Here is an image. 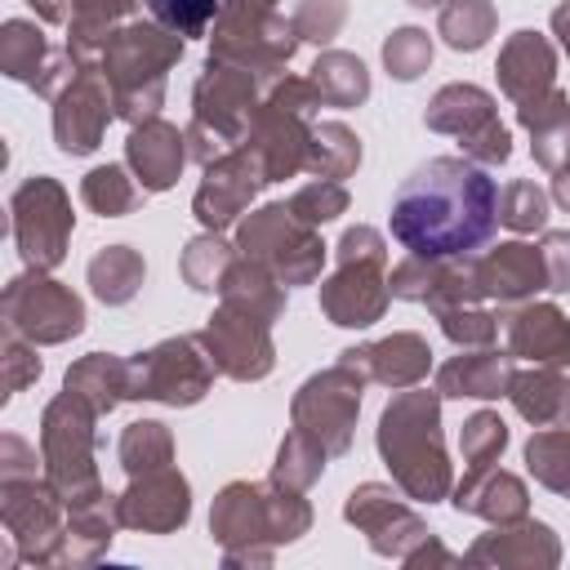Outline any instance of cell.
I'll list each match as a JSON object with an SVG mask.
<instances>
[{
    "label": "cell",
    "mask_w": 570,
    "mask_h": 570,
    "mask_svg": "<svg viewBox=\"0 0 570 570\" xmlns=\"http://www.w3.org/2000/svg\"><path fill=\"white\" fill-rule=\"evenodd\" d=\"M387 227L419 258H472L499 227V187L468 156H432L396 187Z\"/></svg>",
    "instance_id": "1"
},
{
    "label": "cell",
    "mask_w": 570,
    "mask_h": 570,
    "mask_svg": "<svg viewBox=\"0 0 570 570\" xmlns=\"http://www.w3.org/2000/svg\"><path fill=\"white\" fill-rule=\"evenodd\" d=\"M441 392L436 387H401L374 428L379 459L392 472V485L414 503H441L454 490V468L441 436Z\"/></svg>",
    "instance_id": "2"
},
{
    "label": "cell",
    "mask_w": 570,
    "mask_h": 570,
    "mask_svg": "<svg viewBox=\"0 0 570 570\" xmlns=\"http://www.w3.org/2000/svg\"><path fill=\"white\" fill-rule=\"evenodd\" d=\"M312 530V503L281 481H232L214 494L209 534L223 548V566H272L276 548Z\"/></svg>",
    "instance_id": "3"
},
{
    "label": "cell",
    "mask_w": 570,
    "mask_h": 570,
    "mask_svg": "<svg viewBox=\"0 0 570 570\" xmlns=\"http://www.w3.org/2000/svg\"><path fill=\"white\" fill-rule=\"evenodd\" d=\"M183 58V36L165 31L151 18H129L111 45L98 58V71L111 85V102L116 116L125 125H142L151 116H160L165 107V80Z\"/></svg>",
    "instance_id": "4"
},
{
    "label": "cell",
    "mask_w": 570,
    "mask_h": 570,
    "mask_svg": "<svg viewBox=\"0 0 570 570\" xmlns=\"http://www.w3.org/2000/svg\"><path fill=\"white\" fill-rule=\"evenodd\" d=\"M267 85L272 80H263L249 67L205 58V71L191 85V120H187V151L200 169L245 142Z\"/></svg>",
    "instance_id": "5"
},
{
    "label": "cell",
    "mask_w": 570,
    "mask_h": 570,
    "mask_svg": "<svg viewBox=\"0 0 570 570\" xmlns=\"http://www.w3.org/2000/svg\"><path fill=\"white\" fill-rule=\"evenodd\" d=\"M334 272L321 281V316L338 330H370L392 303L387 240L379 227H347L334 245Z\"/></svg>",
    "instance_id": "6"
},
{
    "label": "cell",
    "mask_w": 570,
    "mask_h": 570,
    "mask_svg": "<svg viewBox=\"0 0 570 570\" xmlns=\"http://www.w3.org/2000/svg\"><path fill=\"white\" fill-rule=\"evenodd\" d=\"M98 419L102 414L71 387H62L40 414V463L67 508L107 490L98 476Z\"/></svg>",
    "instance_id": "7"
},
{
    "label": "cell",
    "mask_w": 570,
    "mask_h": 570,
    "mask_svg": "<svg viewBox=\"0 0 570 570\" xmlns=\"http://www.w3.org/2000/svg\"><path fill=\"white\" fill-rule=\"evenodd\" d=\"M321 94L303 76H276L258 102V116L245 134V147L263 160L267 183H285L307 169V147H312V125L321 111Z\"/></svg>",
    "instance_id": "8"
},
{
    "label": "cell",
    "mask_w": 570,
    "mask_h": 570,
    "mask_svg": "<svg viewBox=\"0 0 570 570\" xmlns=\"http://www.w3.org/2000/svg\"><path fill=\"white\" fill-rule=\"evenodd\" d=\"M236 249L245 258L263 263L285 289L312 285L325 267V254H330V245L321 240V227H307L303 218H294L285 200L245 214L236 223Z\"/></svg>",
    "instance_id": "9"
},
{
    "label": "cell",
    "mask_w": 570,
    "mask_h": 570,
    "mask_svg": "<svg viewBox=\"0 0 570 570\" xmlns=\"http://www.w3.org/2000/svg\"><path fill=\"white\" fill-rule=\"evenodd\" d=\"M298 45H303V36H298L294 18H285L281 9H254V4H223L218 22L209 31V58L249 67L263 80L285 76Z\"/></svg>",
    "instance_id": "10"
},
{
    "label": "cell",
    "mask_w": 570,
    "mask_h": 570,
    "mask_svg": "<svg viewBox=\"0 0 570 570\" xmlns=\"http://www.w3.org/2000/svg\"><path fill=\"white\" fill-rule=\"evenodd\" d=\"M214 361L200 347L196 334L160 338L147 352L129 356V401H160L174 410H187L209 396L214 387Z\"/></svg>",
    "instance_id": "11"
},
{
    "label": "cell",
    "mask_w": 570,
    "mask_h": 570,
    "mask_svg": "<svg viewBox=\"0 0 570 570\" xmlns=\"http://www.w3.org/2000/svg\"><path fill=\"white\" fill-rule=\"evenodd\" d=\"M9 227H13V245L22 263L36 272H53L67 258L71 227H76L67 187L49 174L22 178L18 191L9 196Z\"/></svg>",
    "instance_id": "12"
},
{
    "label": "cell",
    "mask_w": 570,
    "mask_h": 570,
    "mask_svg": "<svg viewBox=\"0 0 570 570\" xmlns=\"http://www.w3.org/2000/svg\"><path fill=\"white\" fill-rule=\"evenodd\" d=\"M423 125L432 134H445L463 147L468 160L494 169L512 156V134L508 125L499 120V107H494V94L481 89V85H468V80H454V85H441L423 111Z\"/></svg>",
    "instance_id": "13"
},
{
    "label": "cell",
    "mask_w": 570,
    "mask_h": 570,
    "mask_svg": "<svg viewBox=\"0 0 570 570\" xmlns=\"http://www.w3.org/2000/svg\"><path fill=\"white\" fill-rule=\"evenodd\" d=\"M361 396H365V379L352 365L334 361L330 370H316L312 379H303V387L289 401V423L307 432L330 459H338L352 450Z\"/></svg>",
    "instance_id": "14"
},
{
    "label": "cell",
    "mask_w": 570,
    "mask_h": 570,
    "mask_svg": "<svg viewBox=\"0 0 570 570\" xmlns=\"http://www.w3.org/2000/svg\"><path fill=\"white\" fill-rule=\"evenodd\" d=\"M0 521L18 561L58 566V548L67 534V503L45 472L0 481Z\"/></svg>",
    "instance_id": "15"
},
{
    "label": "cell",
    "mask_w": 570,
    "mask_h": 570,
    "mask_svg": "<svg viewBox=\"0 0 570 570\" xmlns=\"http://www.w3.org/2000/svg\"><path fill=\"white\" fill-rule=\"evenodd\" d=\"M0 321L40 347H53V343H67L85 330V298L71 285L53 281L49 272L27 267L4 285Z\"/></svg>",
    "instance_id": "16"
},
{
    "label": "cell",
    "mask_w": 570,
    "mask_h": 570,
    "mask_svg": "<svg viewBox=\"0 0 570 570\" xmlns=\"http://www.w3.org/2000/svg\"><path fill=\"white\" fill-rule=\"evenodd\" d=\"M343 521L365 534L370 552H379L387 561H401V566L432 539L428 521L410 503H401V494L383 481H361L343 499Z\"/></svg>",
    "instance_id": "17"
},
{
    "label": "cell",
    "mask_w": 570,
    "mask_h": 570,
    "mask_svg": "<svg viewBox=\"0 0 570 570\" xmlns=\"http://www.w3.org/2000/svg\"><path fill=\"white\" fill-rule=\"evenodd\" d=\"M200 347L209 352L214 370L232 383H258L276 370V343H272V325L258 316H245L236 307H223L196 330Z\"/></svg>",
    "instance_id": "18"
},
{
    "label": "cell",
    "mask_w": 570,
    "mask_h": 570,
    "mask_svg": "<svg viewBox=\"0 0 570 570\" xmlns=\"http://www.w3.org/2000/svg\"><path fill=\"white\" fill-rule=\"evenodd\" d=\"M0 71H4L9 80L27 85L36 98H49V102H53V98L71 85V76L80 71V62L71 58L67 45H53L40 22H31V18H9V22L0 27Z\"/></svg>",
    "instance_id": "19"
},
{
    "label": "cell",
    "mask_w": 570,
    "mask_h": 570,
    "mask_svg": "<svg viewBox=\"0 0 570 570\" xmlns=\"http://www.w3.org/2000/svg\"><path fill=\"white\" fill-rule=\"evenodd\" d=\"M267 187V169L263 160L240 142L227 156H218L214 165H205V178L191 196V214L205 232H227L232 223H240L254 205V196Z\"/></svg>",
    "instance_id": "20"
},
{
    "label": "cell",
    "mask_w": 570,
    "mask_h": 570,
    "mask_svg": "<svg viewBox=\"0 0 570 570\" xmlns=\"http://www.w3.org/2000/svg\"><path fill=\"white\" fill-rule=\"evenodd\" d=\"M111 120H116V102H111V85L98 67H80L71 76V85L53 98V142L67 156L98 151Z\"/></svg>",
    "instance_id": "21"
},
{
    "label": "cell",
    "mask_w": 570,
    "mask_h": 570,
    "mask_svg": "<svg viewBox=\"0 0 570 570\" xmlns=\"http://www.w3.org/2000/svg\"><path fill=\"white\" fill-rule=\"evenodd\" d=\"M116 512H120V530L174 534L191 521V485L174 463L129 476V485L116 494Z\"/></svg>",
    "instance_id": "22"
},
{
    "label": "cell",
    "mask_w": 570,
    "mask_h": 570,
    "mask_svg": "<svg viewBox=\"0 0 570 570\" xmlns=\"http://www.w3.org/2000/svg\"><path fill=\"white\" fill-rule=\"evenodd\" d=\"M387 285H392V298L423 303L432 312L481 303V285H476L472 258H419V254H405L387 272Z\"/></svg>",
    "instance_id": "23"
},
{
    "label": "cell",
    "mask_w": 570,
    "mask_h": 570,
    "mask_svg": "<svg viewBox=\"0 0 570 570\" xmlns=\"http://www.w3.org/2000/svg\"><path fill=\"white\" fill-rule=\"evenodd\" d=\"M472 272L481 285V298L499 303V307H517L530 303L548 289V263L543 249L530 240H499L485 254H472Z\"/></svg>",
    "instance_id": "24"
},
{
    "label": "cell",
    "mask_w": 570,
    "mask_h": 570,
    "mask_svg": "<svg viewBox=\"0 0 570 570\" xmlns=\"http://www.w3.org/2000/svg\"><path fill=\"white\" fill-rule=\"evenodd\" d=\"M557 561H561V539L548 521L534 517L490 525L463 552V566H490V570H552Z\"/></svg>",
    "instance_id": "25"
},
{
    "label": "cell",
    "mask_w": 570,
    "mask_h": 570,
    "mask_svg": "<svg viewBox=\"0 0 570 570\" xmlns=\"http://www.w3.org/2000/svg\"><path fill=\"white\" fill-rule=\"evenodd\" d=\"M494 76H499V89L503 98L517 107V111H530L539 107L552 89H557V49L543 31H512L499 49V62H494Z\"/></svg>",
    "instance_id": "26"
},
{
    "label": "cell",
    "mask_w": 570,
    "mask_h": 570,
    "mask_svg": "<svg viewBox=\"0 0 570 570\" xmlns=\"http://www.w3.org/2000/svg\"><path fill=\"white\" fill-rule=\"evenodd\" d=\"M343 365H352L365 383H379V387H414L428 379L432 370V347L423 334L414 330H396L387 338H374V343H356V347H343L338 352Z\"/></svg>",
    "instance_id": "27"
},
{
    "label": "cell",
    "mask_w": 570,
    "mask_h": 570,
    "mask_svg": "<svg viewBox=\"0 0 570 570\" xmlns=\"http://www.w3.org/2000/svg\"><path fill=\"white\" fill-rule=\"evenodd\" d=\"M191 160L187 151V129H178L174 120L165 116H151L142 125H129V138H125V165L134 169V178L142 183L147 196L156 191H169L183 174V165Z\"/></svg>",
    "instance_id": "28"
},
{
    "label": "cell",
    "mask_w": 570,
    "mask_h": 570,
    "mask_svg": "<svg viewBox=\"0 0 570 570\" xmlns=\"http://www.w3.org/2000/svg\"><path fill=\"white\" fill-rule=\"evenodd\" d=\"M503 330H508V352L517 361L557 365V370L570 365V316L557 303H543V298L517 303L508 307Z\"/></svg>",
    "instance_id": "29"
},
{
    "label": "cell",
    "mask_w": 570,
    "mask_h": 570,
    "mask_svg": "<svg viewBox=\"0 0 570 570\" xmlns=\"http://www.w3.org/2000/svg\"><path fill=\"white\" fill-rule=\"evenodd\" d=\"M454 508L468 512V517H481L490 525H503V521H521L530 517V490L517 472L499 468V463H485V468H468L463 481H454L450 490Z\"/></svg>",
    "instance_id": "30"
},
{
    "label": "cell",
    "mask_w": 570,
    "mask_h": 570,
    "mask_svg": "<svg viewBox=\"0 0 570 570\" xmlns=\"http://www.w3.org/2000/svg\"><path fill=\"white\" fill-rule=\"evenodd\" d=\"M517 374V356L499 352V347H459V356H450L436 370V392L441 396H472V401H499L508 396V383Z\"/></svg>",
    "instance_id": "31"
},
{
    "label": "cell",
    "mask_w": 570,
    "mask_h": 570,
    "mask_svg": "<svg viewBox=\"0 0 570 570\" xmlns=\"http://www.w3.org/2000/svg\"><path fill=\"white\" fill-rule=\"evenodd\" d=\"M508 401L530 428H570V374L557 365L517 370L508 383Z\"/></svg>",
    "instance_id": "32"
},
{
    "label": "cell",
    "mask_w": 570,
    "mask_h": 570,
    "mask_svg": "<svg viewBox=\"0 0 570 570\" xmlns=\"http://www.w3.org/2000/svg\"><path fill=\"white\" fill-rule=\"evenodd\" d=\"M116 530H120V512H116V494L111 490L71 503L67 508V534H62V548H58V566H89V561H98L111 548Z\"/></svg>",
    "instance_id": "33"
},
{
    "label": "cell",
    "mask_w": 570,
    "mask_h": 570,
    "mask_svg": "<svg viewBox=\"0 0 570 570\" xmlns=\"http://www.w3.org/2000/svg\"><path fill=\"white\" fill-rule=\"evenodd\" d=\"M218 298H223V307H236V312L258 316L267 325H276L285 316V285L263 263H254L245 254H236V263L227 267V276L218 285Z\"/></svg>",
    "instance_id": "34"
},
{
    "label": "cell",
    "mask_w": 570,
    "mask_h": 570,
    "mask_svg": "<svg viewBox=\"0 0 570 570\" xmlns=\"http://www.w3.org/2000/svg\"><path fill=\"white\" fill-rule=\"evenodd\" d=\"M129 0H71V18H67V49L80 67H98L102 49L111 45V36L125 27Z\"/></svg>",
    "instance_id": "35"
},
{
    "label": "cell",
    "mask_w": 570,
    "mask_h": 570,
    "mask_svg": "<svg viewBox=\"0 0 570 570\" xmlns=\"http://www.w3.org/2000/svg\"><path fill=\"white\" fill-rule=\"evenodd\" d=\"M517 120H521V129L530 134L534 160H539L548 174H557V169L570 160V94H566V89H552L539 107L517 111Z\"/></svg>",
    "instance_id": "36"
},
{
    "label": "cell",
    "mask_w": 570,
    "mask_h": 570,
    "mask_svg": "<svg viewBox=\"0 0 570 570\" xmlns=\"http://www.w3.org/2000/svg\"><path fill=\"white\" fill-rule=\"evenodd\" d=\"M62 387H71L76 396H85L98 414H111L116 405L129 401V361H120L111 352H89V356H80L62 374Z\"/></svg>",
    "instance_id": "37"
},
{
    "label": "cell",
    "mask_w": 570,
    "mask_h": 570,
    "mask_svg": "<svg viewBox=\"0 0 570 570\" xmlns=\"http://www.w3.org/2000/svg\"><path fill=\"white\" fill-rule=\"evenodd\" d=\"M85 281H89V289H94L98 303H107V307H125V303L142 289V281H147V263H142V254H138L134 245H107V249H98V254L89 258Z\"/></svg>",
    "instance_id": "38"
},
{
    "label": "cell",
    "mask_w": 570,
    "mask_h": 570,
    "mask_svg": "<svg viewBox=\"0 0 570 570\" xmlns=\"http://www.w3.org/2000/svg\"><path fill=\"white\" fill-rule=\"evenodd\" d=\"M325 107H361L370 98V67L347 49H321L307 76Z\"/></svg>",
    "instance_id": "39"
},
{
    "label": "cell",
    "mask_w": 570,
    "mask_h": 570,
    "mask_svg": "<svg viewBox=\"0 0 570 570\" xmlns=\"http://www.w3.org/2000/svg\"><path fill=\"white\" fill-rule=\"evenodd\" d=\"M142 183L134 178L129 165H94L85 178H80V200L85 209H94L98 218H125L142 205Z\"/></svg>",
    "instance_id": "40"
},
{
    "label": "cell",
    "mask_w": 570,
    "mask_h": 570,
    "mask_svg": "<svg viewBox=\"0 0 570 570\" xmlns=\"http://www.w3.org/2000/svg\"><path fill=\"white\" fill-rule=\"evenodd\" d=\"M361 165V138L343 120H316L312 125V147H307V174L312 178H352Z\"/></svg>",
    "instance_id": "41"
},
{
    "label": "cell",
    "mask_w": 570,
    "mask_h": 570,
    "mask_svg": "<svg viewBox=\"0 0 570 570\" xmlns=\"http://www.w3.org/2000/svg\"><path fill=\"white\" fill-rule=\"evenodd\" d=\"M499 27V9L494 0H445L436 13V36L459 49V53H476Z\"/></svg>",
    "instance_id": "42"
},
{
    "label": "cell",
    "mask_w": 570,
    "mask_h": 570,
    "mask_svg": "<svg viewBox=\"0 0 570 570\" xmlns=\"http://www.w3.org/2000/svg\"><path fill=\"white\" fill-rule=\"evenodd\" d=\"M116 459H120L125 476H142V472L169 468L174 463V432L160 419H134L116 441Z\"/></svg>",
    "instance_id": "43"
},
{
    "label": "cell",
    "mask_w": 570,
    "mask_h": 570,
    "mask_svg": "<svg viewBox=\"0 0 570 570\" xmlns=\"http://www.w3.org/2000/svg\"><path fill=\"white\" fill-rule=\"evenodd\" d=\"M236 254H240V249L227 245L223 232H200V236H191V240L183 245L178 272H183V281H187L196 294H218V285H223L227 267L236 263Z\"/></svg>",
    "instance_id": "44"
},
{
    "label": "cell",
    "mask_w": 570,
    "mask_h": 570,
    "mask_svg": "<svg viewBox=\"0 0 570 570\" xmlns=\"http://www.w3.org/2000/svg\"><path fill=\"white\" fill-rule=\"evenodd\" d=\"M521 454H525L530 476L543 490L570 499V428H539V432H530Z\"/></svg>",
    "instance_id": "45"
},
{
    "label": "cell",
    "mask_w": 570,
    "mask_h": 570,
    "mask_svg": "<svg viewBox=\"0 0 570 570\" xmlns=\"http://www.w3.org/2000/svg\"><path fill=\"white\" fill-rule=\"evenodd\" d=\"M325 463H330V454H325L307 432H298V428L289 423V432H285V436H281V445H276L272 481L289 485V490H312V485L321 481Z\"/></svg>",
    "instance_id": "46"
},
{
    "label": "cell",
    "mask_w": 570,
    "mask_h": 570,
    "mask_svg": "<svg viewBox=\"0 0 570 570\" xmlns=\"http://www.w3.org/2000/svg\"><path fill=\"white\" fill-rule=\"evenodd\" d=\"M548 191L534 187L530 178H512L503 191H499V223L517 236H530V232H543L548 227Z\"/></svg>",
    "instance_id": "47"
},
{
    "label": "cell",
    "mask_w": 570,
    "mask_h": 570,
    "mask_svg": "<svg viewBox=\"0 0 570 570\" xmlns=\"http://www.w3.org/2000/svg\"><path fill=\"white\" fill-rule=\"evenodd\" d=\"M383 67L392 80H419L432 67V36L423 27H396L383 40Z\"/></svg>",
    "instance_id": "48"
},
{
    "label": "cell",
    "mask_w": 570,
    "mask_h": 570,
    "mask_svg": "<svg viewBox=\"0 0 570 570\" xmlns=\"http://www.w3.org/2000/svg\"><path fill=\"white\" fill-rule=\"evenodd\" d=\"M432 316L441 321V334H445L454 347H494V338H499V321H503V316H494V312L481 307V303L441 307V312H432Z\"/></svg>",
    "instance_id": "49"
},
{
    "label": "cell",
    "mask_w": 570,
    "mask_h": 570,
    "mask_svg": "<svg viewBox=\"0 0 570 570\" xmlns=\"http://www.w3.org/2000/svg\"><path fill=\"white\" fill-rule=\"evenodd\" d=\"M218 9H223V0H147V18L183 40L209 36L218 22Z\"/></svg>",
    "instance_id": "50"
},
{
    "label": "cell",
    "mask_w": 570,
    "mask_h": 570,
    "mask_svg": "<svg viewBox=\"0 0 570 570\" xmlns=\"http://www.w3.org/2000/svg\"><path fill=\"white\" fill-rule=\"evenodd\" d=\"M285 205H289V214L303 218L307 227H325V223H334L338 214H347L352 196H347V187L334 183V178H312V183H303Z\"/></svg>",
    "instance_id": "51"
},
{
    "label": "cell",
    "mask_w": 570,
    "mask_h": 570,
    "mask_svg": "<svg viewBox=\"0 0 570 570\" xmlns=\"http://www.w3.org/2000/svg\"><path fill=\"white\" fill-rule=\"evenodd\" d=\"M459 450H463V463L468 468H485V463H499V454L508 450V423L494 414V410H476L463 432H459Z\"/></svg>",
    "instance_id": "52"
},
{
    "label": "cell",
    "mask_w": 570,
    "mask_h": 570,
    "mask_svg": "<svg viewBox=\"0 0 570 570\" xmlns=\"http://www.w3.org/2000/svg\"><path fill=\"white\" fill-rule=\"evenodd\" d=\"M36 347L40 343H31V338H22L18 330H9L4 325V334H0V365H4V401L9 396H18L22 387H31L36 379H40V356H36Z\"/></svg>",
    "instance_id": "53"
},
{
    "label": "cell",
    "mask_w": 570,
    "mask_h": 570,
    "mask_svg": "<svg viewBox=\"0 0 570 570\" xmlns=\"http://www.w3.org/2000/svg\"><path fill=\"white\" fill-rule=\"evenodd\" d=\"M289 18H294V27H298L303 40L330 45L343 31V22H347V0H298Z\"/></svg>",
    "instance_id": "54"
},
{
    "label": "cell",
    "mask_w": 570,
    "mask_h": 570,
    "mask_svg": "<svg viewBox=\"0 0 570 570\" xmlns=\"http://www.w3.org/2000/svg\"><path fill=\"white\" fill-rule=\"evenodd\" d=\"M539 249H543V263H548V289L570 294V232H543Z\"/></svg>",
    "instance_id": "55"
},
{
    "label": "cell",
    "mask_w": 570,
    "mask_h": 570,
    "mask_svg": "<svg viewBox=\"0 0 570 570\" xmlns=\"http://www.w3.org/2000/svg\"><path fill=\"white\" fill-rule=\"evenodd\" d=\"M13 476H36V450L18 432H4L0 436V481H13Z\"/></svg>",
    "instance_id": "56"
},
{
    "label": "cell",
    "mask_w": 570,
    "mask_h": 570,
    "mask_svg": "<svg viewBox=\"0 0 570 570\" xmlns=\"http://www.w3.org/2000/svg\"><path fill=\"white\" fill-rule=\"evenodd\" d=\"M454 561H459V557H454V552L432 534V539H428V543L405 561V570H419V566H454Z\"/></svg>",
    "instance_id": "57"
},
{
    "label": "cell",
    "mask_w": 570,
    "mask_h": 570,
    "mask_svg": "<svg viewBox=\"0 0 570 570\" xmlns=\"http://www.w3.org/2000/svg\"><path fill=\"white\" fill-rule=\"evenodd\" d=\"M27 4L36 9L40 22H62L67 27V18H71V0H27Z\"/></svg>",
    "instance_id": "58"
},
{
    "label": "cell",
    "mask_w": 570,
    "mask_h": 570,
    "mask_svg": "<svg viewBox=\"0 0 570 570\" xmlns=\"http://www.w3.org/2000/svg\"><path fill=\"white\" fill-rule=\"evenodd\" d=\"M552 36H557L561 49L570 53V0H561V4L552 9Z\"/></svg>",
    "instance_id": "59"
},
{
    "label": "cell",
    "mask_w": 570,
    "mask_h": 570,
    "mask_svg": "<svg viewBox=\"0 0 570 570\" xmlns=\"http://www.w3.org/2000/svg\"><path fill=\"white\" fill-rule=\"evenodd\" d=\"M552 200H557V205L570 214V160H566V165L552 174Z\"/></svg>",
    "instance_id": "60"
},
{
    "label": "cell",
    "mask_w": 570,
    "mask_h": 570,
    "mask_svg": "<svg viewBox=\"0 0 570 570\" xmlns=\"http://www.w3.org/2000/svg\"><path fill=\"white\" fill-rule=\"evenodd\" d=\"M223 4H254V9H276V0H223Z\"/></svg>",
    "instance_id": "61"
},
{
    "label": "cell",
    "mask_w": 570,
    "mask_h": 570,
    "mask_svg": "<svg viewBox=\"0 0 570 570\" xmlns=\"http://www.w3.org/2000/svg\"><path fill=\"white\" fill-rule=\"evenodd\" d=\"M414 9H432V4H445V0H410Z\"/></svg>",
    "instance_id": "62"
}]
</instances>
